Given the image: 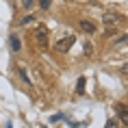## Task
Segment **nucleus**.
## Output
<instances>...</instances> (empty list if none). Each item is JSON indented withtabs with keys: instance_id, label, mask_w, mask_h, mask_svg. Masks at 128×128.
I'll use <instances>...</instances> for the list:
<instances>
[{
	"instance_id": "nucleus-1",
	"label": "nucleus",
	"mask_w": 128,
	"mask_h": 128,
	"mask_svg": "<svg viewBox=\"0 0 128 128\" xmlns=\"http://www.w3.org/2000/svg\"><path fill=\"white\" fill-rule=\"evenodd\" d=\"M35 39L39 44V48H44V50L48 48V28L44 24H39V26L35 28Z\"/></svg>"
},
{
	"instance_id": "nucleus-2",
	"label": "nucleus",
	"mask_w": 128,
	"mask_h": 128,
	"mask_svg": "<svg viewBox=\"0 0 128 128\" xmlns=\"http://www.w3.org/2000/svg\"><path fill=\"white\" fill-rule=\"evenodd\" d=\"M74 41H76V37H74V35H68V37H63V39H59V41H56V46H54V48H56L59 52H68L70 48L74 46Z\"/></svg>"
},
{
	"instance_id": "nucleus-3",
	"label": "nucleus",
	"mask_w": 128,
	"mask_h": 128,
	"mask_svg": "<svg viewBox=\"0 0 128 128\" xmlns=\"http://www.w3.org/2000/svg\"><path fill=\"white\" fill-rule=\"evenodd\" d=\"M115 111H117V115H120V120L128 126V106L120 102V104H115Z\"/></svg>"
},
{
	"instance_id": "nucleus-4",
	"label": "nucleus",
	"mask_w": 128,
	"mask_h": 128,
	"mask_svg": "<svg viewBox=\"0 0 128 128\" xmlns=\"http://www.w3.org/2000/svg\"><path fill=\"white\" fill-rule=\"evenodd\" d=\"M78 26H80V30H85V33H96V30H98V26H96L94 22H89V20H80L78 22Z\"/></svg>"
},
{
	"instance_id": "nucleus-5",
	"label": "nucleus",
	"mask_w": 128,
	"mask_h": 128,
	"mask_svg": "<svg viewBox=\"0 0 128 128\" xmlns=\"http://www.w3.org/2000/svg\"><path fill=\"white\" fill-rule=\"evenodd\" d=\"M120 20H122V15H120V13H106L104 18H102V22H104L106 26H113V24H117Z\"/></svg>"
},
{
	"instance_id": "nucleus-6",
	"label": "nucleus",
	"mask_w": 128,
	"mask_h": 128,
	"mask_svg": "<svg viewBox=\"0 0 128 128\" xmlns=\"http://www.w3.org/2000/svg\"><path fill=\"white\" fill-rule=\"evenodd\" d=\"M9 46H11V50H13V52H20V50H22L20 37H18V35H11V37H9Z\"/></svg>"
},
{
	"instance_id": "nucleus-7",
	"label": "nucleus",
	"mask_w": 128,
	"mask_h": 128,
	"mask_svg": "<svg viewBox=\"0 0 128 128\" xmlns=\"http://www.w3.org/2000/svg\"><path fill=\"white\" fill-rule=\"evenodd\" d=\"M115 46L120 48V46H128V33H124V35H120V37H117V39L113 41Z\"/></svg>"
},
{
	"instance_id": "nucleus-8",
	"label": "nucleus",
	"mask_w": 128,
	"mask_h": 128,
	"mask_svg": "<svg viewBox=\"0 0 128 128\" xmlns=\"http://www.w3.org/2000/svg\"><path fill=\"white\" fill-rule=\"evenodd\" d=\"M82 91H85V76H80L76 80V94H82Z\"/></svg>"
},
{
	"instance_id": "nucleus-9",
	"label": "nucleus",
	"mask_w": 128,
	"mask_h": 128,
	"mask_svg": "<svg viewBox=\"0 0 128 128\" xmlns=\"http://www.w3.org/2000/svg\"><path fill=\"white\" fill-rule=\"evenodd\" d=\"M120 74H122V76H126V78H128V63H124V65L120 68Z\"/></svg>"
},
{
	"instance_id": "nucleus-10",
	"label": "nucleus",
	"mask_w": 128,
	"mask_h": 128,
	"mask_svg": "<svg viewBox=\"0 0 128 128\" xmlns=\"http://www.w3.org/2000/svg\"><path fill=\"white\" fill-rule=\"evenodd\" d=\"M91 52H94V48H91V44H85V54H87V56H91Z\"/></svg>"
},
{
	"instance_id": "nucleus-11",
	"label": "nucleus",
	"mask_w": 128,
	"mask_h": 128,
	"mask_svg": "<svg viewBox=\"0 0 128 128\" xmlns=\"http://www.w3.org/2000/svg\"><path fill=\"white\" fill-rule=\"evenodd\" d=\"M33 4H35L33 0H22V7H24V9H30Z\"/></svg>"
},
{
	"instance_id": "nucleus-12",
	"label": "nucleus",
	"mask_w": 128,
	"mask_h": 128,
	"mask_svg": "<svg viewBox=\"0 0 128 128\" xmlns=\"http://www.w3.org/2000/svg\"><path fill=\"white\" fill-rule=\"evenodd\" d=\"M50 2H52V0H39V7L41 9H48V7H50Z\"/></svg>"
},
{
	"instance_id": "nucleus-13",
	"label": "nucleus",
	"mask_w": 128,
	"mask_h": 128,
	"mask_svg": "<svg viewBox=\"0 0 128 128\" xmlns=\"http://www.w3.org/2000/svg\"><path fill=\"white\" fill-rule=\"evenodd\" d=\"M30 20H33V15H26V18H22V20H20V26H24V24H28Z\"/></svg>"
},
{
	"instance_id": "nucleus-14",
	"label": "nucleus",
	"mask_w": 128,
	"mask_h": 128,
	"mask_svg": "<svg viewBox=\"0 0 128 128\" xmlns=\"http://www.w3.org/2000/svg\"><path fill=\"white\" fill-rule=\"evenodd\" d=\"M104 128H117V122H115V120H108V122H106V126H104Z\"/></svg>"
},
{
	"instance_id": "nucleus-15",
	"label": "nucleus",
	"mask_w": 128,
	"mask_h": 128,
	"mask_svg": "<svg viewBox=\"0 0 128 128\" xmlns=\"http://www.w3.org/2000/svg\"><path fill=\"white\" fill-rule=\"evenodd\" d=\"M4 128H13V126H11V124H4Z\"/></svg>"
}]
</instances>
